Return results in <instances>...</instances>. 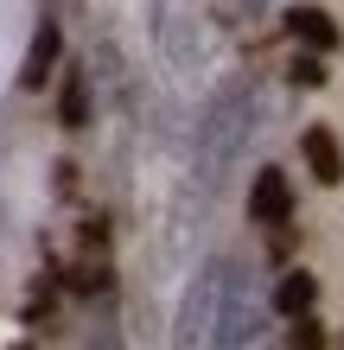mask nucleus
<instances>
[{"instance_id": "nucleus-7", "label": "nucleus", "mask_w": 344, "mask_h": 350, "mask_svg": "<svg viewBox=\"0 0 344 350\" xmlns=\"http://www.w3.org/2000/svg\"><path fill=\"white\" fill-rule=\"evenodd\" d=\"M300 153H306V172L319 185H344V147H338L332 128H306L300 134Z\"/></svg>"}, {"instance_id": "nucleus-10", "label": "nucleus", "mask_w": 344, "mask_h": 350, "mask_svg": "<svg viewBox=\"0 0 344 350\" xmlns=\"http://www.w3.org/2000/svg\"><path fill=\"white\" fill-rule=\"evenodd\" d=\"M57 121L77 134V128H90V70H70L64 77V96H57Z\"/></svg>"}, {"instance_id": "nucleus-1", "label": "nucleus", "mask_w": 344, "mask_h": 350, "mask_svg": "<svg viewBox=\"0 0 344 350\" xmlns=\"http://www.w3.org/2000/svg\"><path fill=\"white\" fill-rule=\"evenodd\" d=\"M249 134H255V83L249 77H224L211 90L204 115H198V178H204V191H217L230 178Z\"/></svg>"}, {"instance_id": "nucleus-4", "label": "nucleus", "mask_w": 344, "mask_h": 350, "mask_svg": "<svg viewBox=\"0 0 344 350\" xmlns=\"http://www.w3.org/2000/svg\"><path fill=\"white\" fill-rule=\"evenodd\" d=\"M261 306L236 286V267H230V286H224V312H217V344L211 350H255V338H261Z\"/></svg>"}, {"instance_id": "nucleus-6", "label": "nucleus", "mask_w": 344, "mask_h": 350, "mask_svg": "<svg viewBox=\"0 0 344 350\" xmlns=\"http://www.w3.org/2000/svg\"><path fill=\"white\" fill-rule=\"evenodd\" d=\"M249 217L255 223H268V230H287V217H293V185L280 166H261L255 185H249Z\"/></svg>"}, {"instance_id": "nucleus-11", "label": "nucleus", "mask_w": 344, "mask_h": 350, "mask_svg": "<svg viewBox=\"0 0 344 350\" xmlns=\"http://www.w3.org/2000/svg\"><path fill=\"white\" fill-rule=\"evenodd\" d=\"M287 77H293L300 90H319V83H326V57H319V51H300L293 64H287Z\"/></svg>"}, {"instance_id": "nucleus-12", "label": "nucleus", "mask_w": 344, "mask_h": 350, "mask_svg": "<svg viewBox=\"0 0 344 350\" xmlns=\"http://www.w3.org/2000/svg\"><path fill=\"white\" fill-rule=\"evenodd\" d=\"M83 350H121V332H115V312H109V306H103V312H96V325H90Z\"/></svg>"}, {"instance_id": "nucleus-5", "label": "nucleus", "mask_w": 344, "mask_h": 350, "mask_svg": "<svg viewBox=\"0 0 344 350\" xmlns=\"http://www.w3.org/2000/svg\"><path fill=\"white\" fill-rule=\"evenodd\" d=\"M57 57H64V26L45 13L32 26V45H26V57H19V90H45V77L57 70Z\"/></svg>"}, {"instance_id": "nucleus-14", "label": "nucleus", "mask_w": 344, "mask_h": 350, "mask_svg": "<svg viewBox=\"0 0 344 350\" xmlns=\"http://www.w3.org/2000/svg\"><path fill=\"white\" fill-rule=\"evenodd\" d=\"M236 7H249V13H261V7H268V0H236Z\"/></svg>"}, {"instance_id": "nucleus-15", "label": "nucleus", "mask_w": 344, "mask_h": 350, "mask_svg": "<svg viewBox=\"0 0 344 350\" xmlns=\"http://www.w3.org/2000/svg\"><path fill=\"white\" fill-rule=\"evenodd\" d=\"M57 7H77V0H57Z\"/></svg>"}, {"instance_id": "nucleus-2", "label": "nucleus", "mask_w": 344, "mask_h": 350, "mask_svg": "<svg viewBox=\"0 0 344 350\" xmlns=\"http://www.w3.org/2000/svg\"><path fill=\"white\" fill-rule=\"evenodd\" d=\"M224 286H230V261L217 255L191 274V286L178 293L172 312V350H211L217 344V312H224Z\"/></svg>"}, {"instance_id": "nucleus-8", "label": "nucleus", "mask_w": 344, "mask_h": 350, "mask_svg": "<svg viewBox=\"0 0 344 350\" xmlns=\"http://www.w3.org/2000/svg\"><path fill=\"white\" fill-rule=\"evenodd\" d=\"M287 32H293L300 45H306V51H319V57L344 45V32H338V19H332L326 7H293V13H287Z\"/></svg>"}, {"instance_id": "nucleus-9", "label": "nucleus", "mask_w": 344, "mask_h": 350, "mask_svg": "<svg viewBox=\"0 0 344 350\" xmlns=\"http://www.w3.org/2000/svg\"><path fill=\"white\" fill-rule=\"evenodd\" d=\"M268 306H274L280 319H300V312H313V306H319V280L306 274V267H287V274L274 280V299H268Z\"/></svg>"}, {"instance_id": "nucleus-3", "label": "nucleus", "mask_w": 344, "mask_h": 350, "mask_svg": "<svg viewBox=\"0 0 344 350\" xmlns=\"http://www.w3.org/2000/svg\"><path fill=\"white\" fill-rule=\"evenodd\" d=\"M153 45L172 77L204 70V19H198L191 0H153Z\"/></svg>"}, {"instance_id": "nucleus-13", "label": "nucleus", "mask_w": 344, "mask_h": 350, "mask_svg": "<svg viewBox=\"0 0 344 350\" xmlns=\"http://www.w3.org/2000/svg\"><path fill=\"white\" fill-rule=\"evenodd\" d=\"M319 344H326V325H319L313 312H300L293 319V350H319Z\"/></svg>"}]
</instances>
